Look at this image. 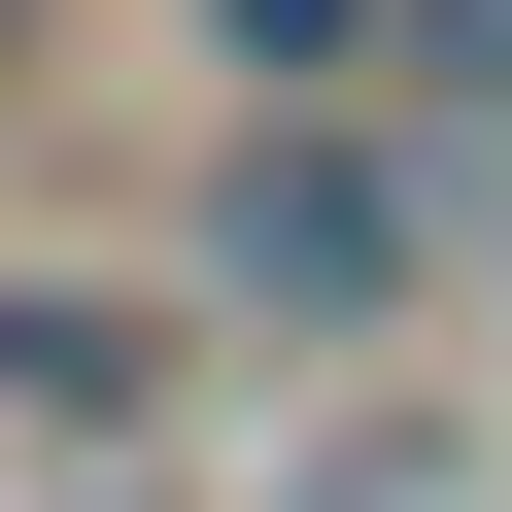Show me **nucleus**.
Returning <instances> with one entry per match:
<instances>
[{"label":"nucleus","instance_id":"nucleus-1","mask_svg":"<svg viewBox=\"0 0 512 512\" xmlns=\"http://www.w3.org/2000/svg\"><path fill=\"white\" fill-rule=\"evenodd\" d=\"M444 239H478V171H444L410 103H205V137H171V342L376 376V342L444 308Z\"/></svg>","mask_w":512,"mask_h":512},{"label":"nucleus","instance_id":"nucleus-2","mask_svg":"<svg viewBox=\"0 0 512 512\" xmlns=\"http://www.w3.org/2000/svg\"><path fill=\"white\" fill-rule=\"evenodd\" d=\"M0 410H35V444H137L171 410V308L137 274H0Z\"/></svg>","mask_w":512,"mask_h":512},{"label":"nucleus","instance_id":"nucleus-3","mask_svg":"<svg viewBox=\"0 0 512 512\" xmlns=\"http://www.w3.org/2000/svg\"><path fill=\"white\" fill-rule=\"evenodd\" d=\"M171 69H205V103H376L410 0H171Z\"/></svg>","mask_w":512,"mask_h":512},{"label":"nucleus","instance_id":"nucleus-4","mask_svg":"<svg viewBox=\"0 0 512 512\" xmlns=\"http://www.w3.org/2000/svg\"><path fill=\"white\" fill-rule=\"evenodd\" d=\"M376 103H410V137L478 171V137H512V0H410V69H376Z\"/></svg>","mask_w":512,"mask_h":512},{"label":"nucleus","instance_id":"nucleus-5","mask_svg":"<svg viewBox=\"0 0 512 512\" xmlns=\"http://www.w3.org/2000/svg\"><path fill=\"white\" fill-rule=\"evenodd\" d=\"M35 69H69V0H0V103H35Z\"/></svg>","mask_w":512,"mask_h":512}]
</instances>
